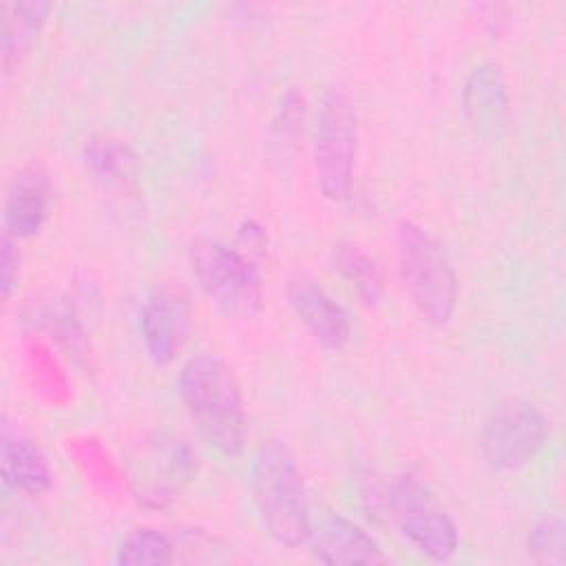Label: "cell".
Masks as SVG:
<instances>
[{"mask_svg": "<svg viewBox=\"0 0 566 566\" xmlns=\"http://www.w3.org/2000/svg\"><path fill=\"white\" fill-rule=\"evenodd\" d=\"M250 489L259 520L274 542L296 548L312 537L310 493L285 442L268 440L259 447L250 467Z\"/></svg>", "mask_w": 566, "mask_h": 566, "instance_id": "6da1fadb", "label": "cell"}, {"mask_svg": "<svg viewBox=\"0 0 566 566\" xmlns=\"http://www.w3.org/2000/svg\"><path fill=\"white\" fill-rule=\"evenodd\" d=\"M179 396L201 436L223 455L245 444V409L232 369L214 354L190 356L179 371Z\"/></svg>", "mask_w": 566, "mask_h": 566, "instance_id": "7a4b0ae2", "label": "cell"}, {"mask_svg": "<svg viewBox=\"0 0 566 566\" xmlns=\"http://www.w3.org/2000/svg\"><path fill=\"white\" fill-rule=\"evenodd\" d=\"M396 252L411 303L424 321L444 325L458 303V276L447 252L424 228L409 219H400L396 226Z\"/></svg>", "mask_w": 566, "mask_h": 566, "instance_id": "3957f363", "label": "cell"}, {"mask_svg": "<svg viewBox=\"0 0 566 566\" xmlns=\"http://www.w3.org/2000/svg\"><path fill=\"white\" fill-rule=\"evenodd\" d=\"M358 148V119L352 97L340 86H327L316 106L314 124V168L321 192L345 199L354 184Z\"/></svg>", "mask_w": 566, "mask_h": 566, "instance_id": "277c9868", "label": "cell"}, {"mask_svg": "<svg viewBox=\"0 0 566 566\" xmlns=\"http://www.w3.org/2000/svg\"><path fill=\"white\" fill-rule=\"evenodd\" d=\"M201 292L228 316H250L261 307L263 290L254 256L221 241H199L190 252Z\"/></svg>", "mask_w": 566, "mask_h": 566, "instance_id": "5b68a950", "label": "cell"}, {"mask_svg": "<svg viewBox=\"0 0 566 566\" xmlns=\"http://www.w3.org/2000/svg\"><path fill=\"white\" fill-rule=\"evenodd\" d=\"M387 511L396 531L422 555L447 562L455 555L460 537L451 515L416 475H398L387 493Z\"/></svg>", "mask_w": 566, "mask_h": 566, "instance_id": "8992f818", "label": "cell"}, {"mask_svg": "<svg viewBox=\"0 0 566 566\" xmlns=\"http://www.w3.org/2000/svg\"><path fill=\"white\" fill-rule=\"evenodd\" d=\"M548 440V422L537 405L506 396L493 405L482 427V455L495 471H520L531 464Z\"/></svg>", "mask_w": 566, "mask_h": 566, "instance_id": "52a82bcc", "label": "cell"}, {"mask_svg": "<svg viewBox=\"0 0 566 566\" xmlns=\"http://www.w3.org/2000/svg\"><path fill=\"white\" fill-rule=\"evenodd\" d=\"M126 469L135 497L148 506H164L192 478L197 458L179 436L153 431L130 449Z\"/></svg>", "mask_w": 566, "mask_h": 566, "instance_id": "ba28073f", "label": "cell"}, {"mask_svg": "<svg viewBox=\"0 0 566 566\" xmlns=\"http://www.w3.org/2000/svg\"><path fill=\"white\" fill-rule=\"evenodd\" d=\"M190 318V305L179 290L159 287L146 298L139 329L146 354L155 365H168L177 358L188 338Z\"/></svg>", "mask_w": 566, "mask_h": 566, "instance_id": "9c48e42d", "label": "cell"}, {"mask_svg": "<svg viewBox=\"0 0 566 566\" xmlns=\"http://www.w3.org/2000/svg\"><path fill=\"white\" fill-rule=\"evenodd\" d=\"M287 301L298 321L327 349H340L352 336V323L338 305L312 276L292 274L285 287Z\"/></svg>", "mask_w": 566, "mask_h": 566, "instance_id": "30bf717a", "label": "cell"}, {"mask_svg": "<svg viewBox=\"0 0 566 566\" xmlns=\"http://www.w3.org/2000/svg\"><path fill=\"white\" fill-rule=\"evenodd\" d=\"M312 535V557L318 564H380L387 559L380 544L363 526L338 513L327 515Z\"/></svg>", "mask_w": 566, "mask_h": 566, "instance_id": "8fae6325", "label": "cell"}, {"mask_svg": "<svg viewBox=\"0 0 566 566\" xmlns=\"http://www.w3.org/2000/svg\"><path fill=\"white\" fill-rule=\"evenodd\" d=\"M49 214V181L38 168H22L7 188L4 226L13 239L40 232Z\"/></svg>", "mask_w": 566, "mask_h": 566, "instance_id": "7c38bea8", "label": "cell"}, {"mask_svg": "<svg viewBox=\"0 0 566 566\" xmlns=\"http://www.w3.org/2000/svg\"><path fill=\"white\" fill-rule=\"evenodd\" d=\"M462 108L471 126L480 133H495L509 111L504 77L495 64H478L464 80Z\"/></svg>", "mask_w": 566, "mask_h": 566, "instance_id": "4fadbf2b", "label": "cell"}, {"mask_svg": "<svg viewBox=\"0 0 566 566\" xmlns=\"http://www.w3.org/2000/svg\"><path fill=\"white\" fill-rule=\"evenodd\" d=\"M0 471L4 486L29 495L44 493L53 482V473L42 449L31 438L11 431L9 427L2 431Z\"/></svg>", "mask_w": 566, "mask_h": 566, "instance_id": "5bb4252c", "label": "cell"}, {"mask_svg": "<svg viewBox=\"0 0 566 566\" xmlns=\"http://www.w3.org/2000/svg\"><path fill=\"white\" fill-rule=\"evenodd\" d=\"M49 4L46 2H4L2 4V57L4 69L20 60L35 42Z\"/></svg>", "mask_w": 566, "mask_h": 566, "instance_id": "9a60e30c", "label": "cell"}, {"mask_svg": "<svg viewBox=\"0 0 566 566\" xmlns=\"http://www.w3.org/2000/svg\"><path fill=\"white\" fill-rule=\"evenodd\" d=\"M332 265L365 303L371 305L382 296V270L360 245L338 243L332 252Z\"/></svg>", "mask_w": 566, "mask_h": 566, "instance_id": "2e32d148", "label": "cell"}, {"mask_svg": "<svg viewBox=\"0 0 566 566\" xmlns=\"http://www.w3.org/2000/svg\"><path fill=\"white\" fill-rule=\"evenodd\" d=\"M175 562V542L159 528H135L117 548L119 566H166Z\"/></svg>", "mask_w": 566, "mask_h": 566, "instance_id": "e0dca14e", "label": "cell"}, {"mask_svg": "<svg viewBox=\"0 0 566 566\" xmlns=\"http://www.w3.org/2000/svg\"><path fill=\"white\" fill-rule=\"evenodd\" d=\"M84 159L95 179L113 186L128 179L135 170V155L113 137H93L84 146Z\"/></svg>", "mask_w": 566, "mask_h": 566, "instance_id": "ac0fdd59", "label": "cell"}, {"mask_svg": "<svg viewBox=\"0 0 566 566\" xmlns=\"http://www.w3.org/2000/svg\"><path fill=\"white\" fill-rule=\"evenodd\" d=\"M528 553L533 559L542 564L562 566L566 562V531L564 522L557 515H542L537 517L526 537Z\"/></svg>", "mask_w": 566, "mask_h": 566, "instance_id": "d6986e66", "label": "cell"}, {"mask_svg": "<svg viewBox=\"0 0 566 566\" xmlns=\"http://www.w3.org/2000/svg\"><path fill=\"white\" fill-rule=\"evenodd\" d=\"M33 318H38V323H42V327L53 334L69 352H73V356L84 358V336L80 325L75 323V318L69 314L66 307H62L60 303L53 305H42L38 312H33Z\"/></svg>", "mask_w": 566, "mask_h": 566, "instance_id": "ffe728a7", "label": "cell"}, {"mask_svg": "<svg viewBox=\"0 0 566 566\" xmlns=\"http://www.w3.org/2000/svg\"><path fill=\"white\" fill-rule=\"evenodd\" d=\"M2 298L9 301V296L13 294L15 285H18V279H20V252H18V245H15V239L11 234H2Z\"/></svg>", "mask_w": 566, "mask_h": 566, "instance_id": "44dd1931", "label": "cell"}]
</instances>
